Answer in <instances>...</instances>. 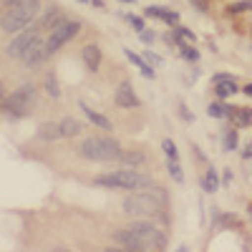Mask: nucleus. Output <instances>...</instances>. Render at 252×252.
I'll list each match as a JSON object with an SVG mask.
<instances>
[{"label": "nucleus", "mask_w": 252, "mask_h": 252, "mask_svg": "<svg viewBox=\"0 0 252 252\" xmlns=\"http://www.w3.org/2000/svg\"><path fill=\"white\" fill-rule=\"evenodd\" d=\"M164 207H166V192L161 187H146V192L129 194L121 202L124 215L129 217H152L164 212Z\"/></svg>", "instance_id": "nucleus-1"}, {"label": "nucleus", "mask_w": 252, "mask_h": 252, "mask_svg": "<svg viewBox=\"0 0 252 252\" xmlns=\"http://www.w3.org/2000/svg\"><path fill=\"white\" fill-rule=\"evenodd\" d=\"M96 187H103V189H124V192H139V189H146L152 187V177L144 174L134 166H126V169H116V172H106V174H98L94 179Z\"/></svg>", "instance_id": "nucleus-2"}, {"label": "nucleus", "mask_w": 252, "mask_h": 252, "mask_svg": "<svg viewBox=\"0 0 252 252\" xmlns=\"http://www.w3.org/2000/svg\"><path fill=\"white\" fill-rule=\"evenodd\" d=\"M40 13V0H18V3L8 5L5 15L0 18V31L3 33H18L35 23Z\"/></svg>", "instance_id": "nucleus-3"}, {"label": "nucleus", "mask_w": 252, "mask_h": 252, "mask_svg": "<svg viewBox=\"0 0 252 252\" xmlns=\"http://www.w3.org/2000/svg\"><path fill=\"white\" fill-rule=\"evenodd\" d=\"M121 144L114 136H89L78 146V157L89 161H114L121 157Z\"/></svg>", "instance_id": "nucleus-4"}, {"label": "nucleus", "mask_w": 252, "mask_h": 252, "mask_svg": "<svg viewBox=\"0 0 252 252\" xmlns=\"http://www.w3.org/2000/svg\"><path fill=\"white\" fill-rule=\"evenodd\" d=\"M33 106H35V86H33V83H23V86H18L3 101V111L8 116H13V119L26 116Z\"/></svg>", "instance_id": "nucleus-5"}, {"label": "nucleus", "mask_w": 252, "mask_h": 252, "mask_svg": "<svg viewBox=\"0 0 252 252\" xmlns=\"http://www.w3.org/2000/svg\"><path fill=\"white\" fill-rule=\"evenodd\" d=\"M40 33H43V31H40L35 23L28 26V28H23V31H18L15 38L5 46V56H10V58H23V56L38 43V40H40Z\"/></svg>", "instance_id": "nucleus-6"}, {"label": "nucleus", "mask_w": 252, "mask_h": 252, "mask_svg": "<svg viewBox=\"0 0 252 252\" xmlns=\"http://www.w3.org/2000/svg\"><path fill=\"white\" fill-rule=\"evenodd\" d=\"M78 31H81V23H78V20H68V18H63L61 23H56V26L51 28V33H48V38H46L48 51H51V53H56L58 48H63V46L68 43V40H73V38L78 35Z\"/></svg>", "instance_id": "nucleus-7"}, {"label": "nucleus", "mask_w": 252, "mask_h": 252, "mask_svg": "<svg viewBox=\"0 0 252 252\" xmlns=\"http://www.w3.org/2000/svg\"><path fill=\"white\" fill-rule=\"evenodd\" d=\"M129 229H134V232L139 235V240H141L144 250H161V247L166 245L164 232H161V229H159L157 224L146 222V220H136V222H131V224H129Z\"/></svg>", "instance_id": "nucleus-8"}, {"label": "nucleus", "mask_w": 252, "mask_h": 252, "mask_svg": "<svg viewBox=\"0 0 252 252\" xmlns=\"http://www.w3.org/2000/svg\"><path fill=\"white\" fill-rule=\"evenodd\" d=\"M114 101H116V106L119 109H136L139 106V96H136V91H134V86L129 81H121L119 83V89L114 91Z\"/></svg>", "instance_id": "nucleus-9"}, {"label": "nucleus", "mask_w": 252, "mask_h": 252, "mask_svg": "<svg viewBox=\"0 0 252 252\" xmlns=\"http://www.w3.org/2000/svg\"><path fill=\"white\" fill-rule=\"evenodd\" d=\"M48 56H51V51H48V46H46V40H38V43H35L23 58H20V61H23L28 68H35V66H40V63H46Z\"/></svg>", "instance_id": "nucleus-10"}, {"label": "nucleus", "mask_w": 252, "mask_h": 252, "mask_svg": "<svg viewBox=\"0 0 252 252\" xmlns=\"http://www.w3.org/2000/svg\"><path fill=\"white\" fill-rule=\"evenodd\" d=\"M81 58H83V66H86L91 73H98V68H101V48H98L96 43L83 46Z\"/></svg>", "instance_id": "nucleus-11"}, {"label": "nucleus", "mask_w": 252, "mask_h": 252, "mask_svg": "<svg viewBox=\"0 0 252 252\" xmlns=\"http://www.w3.org/2000/svg\"><path fill=\"white\" fill-rule=\"evenodd\" d=\"M144 15L146 18H159V20H164V23H169V26H177L179 23V13H174L169 8H161V5H149V8L144 10Z\"/></svg>", "instance_id": "nucleus-12"}, {"label": "nucleus", "mask_w": 252, "mask_h": 252, "mask_svg": "<svg viewBox=\"0 0 252 252\" xmlns=\"http://www.w3.org/2000/svg\"><path fill=\"white\" fill-rule=\"evenodd\" d=\"M81 111L86 114V119H89L94 126H98V129H103V131H111V129H114V126H111V119H106V116H103L101 111L91 109L89 103H83V101H81Z\"/></svg>", "instance_id": "nucleus-13"}, {"label": "nucleus", "mask_w": 252, "mask_h": 252, "mask_svg": "<svg viewBox=\"0 0 252 252\" xmlns=\"http://www.w3.org/2000/svg\"><path fill=\"white\" fill-rule=\"evenodd\" d=\"M61 20H63L61 8H58V5H51V8L43 13V18H38V20H35V26H38L40 31H48V28H53L56 23H61Z\"/></svg>", "instance_id": "nucleus-14"}, {"label": "nucleus", "mask_w": 252, "mask_h": 252, "mask_svg": "<svg viewBox=\"0 0 252 252\" xmlns=\"http://www.w3.org/2000/svg\"><path fill=\"white\" fill-rule=\"evenodd\" d=\"M124 56L129 58V61L134 63V66H136V68L141 71V76H144V78H154V76H157V73H154V68L149 66V63H146V61H144L141 56H136V53H134L131 48H124Z\"/></svg>", "instance_id": "nucleus-15"}, {"label": "nucleus", "mask_w": 252, "mask_h": 252, "mask_svg": "<svg viewBox=\"0 0 252 252\" xmlns=\"http://www.w3.org/2000/svg\"><path fill=\"white\" fill-rule=\"evenodd\" d=\"M58 126H61V134L66 136V139H73V136H81V134H83V124H81L78 119H73V116L63 119Z\"/></svg>", "instance_id": "nucleus-16"}, {"label": "nucleus", "mask_w": 252, "mask_h": 252, "mask_svg": "<svg viewBox=\"0 0 252 252\" xmlns=\"http://www.w3.org/2000/svg\"><path fill=\"white\" fill-rule=\"evenodd\" d=\"M215 94H217L220 98H229V96H235V94H237V83H235V78L229 76V78L215 81Z\"/></svg>", "instance_id": "nucleus-17"}, {"label": "nucleus", "mask_w": 252, "mask_h": 252, "mask_svg": "<svg viewBox=\"0 0 252 252\" xmlns=\"http://www.w3.org/2000/svg\"><path fill=\"white\" fill-rule=\"evenodd\" d=\"M38 136L43 139V141H56V139H61L63 134H61V126H58V124H40V126H38Z\"/></svg>", "instance_id": "nucleus-18"}, {"label": "nucleus", "mask_w": 252, "mask_h": 252, "mask_svg": "<svg viewBox=\"0 0 252 252\" xmlns=\"http://www.w3.org/2000/svg\"><path fill=\"white\" fill-rule=\"evenodd\" d=\"M177 43H182V46H194V40H197V35L189 31V28H182V26H177L174 28V35H172Z\"/></svg>", "instance_id": "nucleus-19"}, {"label": "nucleus", "mask_w": 252, "mask_h": 252, "mask_svg": "<svg viewBox=\"0 0 252 252\" xmlns=\"http://www.w3.org/2000/svg\"><path fill=\"white\" fill-rule=\"evenodd\" d=\"M229 119H235L237 126H250L252 124V109H229Z\"/></svg>", "instance_id": "nucleus-20"}, {"label": "nucleus", "mask_w": 252, "mask_h": 252, "mask_svg": "<svg viewBox=\"0 0 252 252\" xmlns=\"http://www.w3.org/2000/svg\"><path fill=\"white\" fill-rule=\"evenodd\" d=\"M166 172H169V177H172L177 184H182V182H184V172H182L179 159H166Z\"/></svg>", "instance_id": "nucleus-21"}, {"label": "nucleus", "mask_w": 252, "mask_h": 252, "mask_svg": "<svg viewBox=\"0 0 252 252\" xmlns=\"http://www.w3.org/2000/svg\"><path fill=\"white\" fill-rule=\"evenodd\" d=\"M217 187H220V182H217V172L215 169H209L204 177H202V189L207 194H212V192H217Z\"/></svg>", "instance_id": "nucleus-22"}, {"label": "nucleus", "mask_w": 252, "mask_h": 252, "mask_svg": "<svg viewBox=\"0 0 252 252\" xmlns=\"http://www.w3.org/2000/svg\"><path fill=\"white\" fill-rule=\"evenodd\" d=\"M119 159H121L126 166H134V169H136L139 164H144V159H146V157H144L141 152H121V157H119Z\"/></svg>", "instance_id": "nucleus-23"}, {"label": "nucleus", "mask_w": 252, "mask_h": 252, "mask_svg": "<svg viewBox=\"0 0 252 252\" xmlns=\"http://www.w3.org/2000/svg\"><path fill=\"white\" fill-rule=\"evenodd\" d=\"M207 114L212 119H229V109L222 106V103H209L207 106Z\"/></svg>", "instance_id": "nucleus-24"}, {"label": "nucleus", "mask_w": 252, "mask_h": 252, "mask_svg": "<svg viewBox=\"0 0 252 252\" xmlns=\"http://www.w3.org/2000/svg\"><path fill=\"white\" fill-rule=\"evenodd\" d=\"M46 91H48L53 98L61 96V86H58V76H56V73H48V76H46Z\"/></svg>", "instance_id": "nucleus-25"}, {"label": "nucleus", "mask_w": 252, "mask_h": 252, "mask_svg": "<svg viewBox=\"0 0 252 252\" xmlns=\"http://www.w3.org/2000/svg\"><path fill=\"white\" fill-rule=\"evenodd\" d=\"M161 149H164L166 159H179V152H177V144H174L172 139H164V141H161Z\"/></svg>", "instance_id": "nucleus-26"}, {"label": "nucleus", "mask_w": 252, "mask_h": 252, "mask_svg": "<svg viewBox=\"0 0 252 252\" xmlns=\"http://www.w3.org/2000/svg\"><path fill=\"white\" fill-rule=\"evenodd\" d=\"M224 149L227 152H235L237 149V131H232V129L224 131Z\"/></svg>", "instance_id": "nucleus-27"}, {"label": "nucleus", "mask_w": 252, "mask_h": 252, "mask_svg": "<svg viewBox=\"0 0 252 252\" xmlns=\"http://www.w3.org/2000/svg\"><path fill=\"white\" fill-rule=\"evenodd\" d=\"M229 13H245V10H252V0H242V3H232L227 8Z\"/></svg>", "instance_id": "nucleus-28"}, {"label": "nucleus", "mask_w": 252, "mask_h": 252, "mask_svg": "<svg viewBox=\"0 0 252 252\" xmlns=\"http://www.w3.org/2000/svg\"><path fill=\"white\" fill-rule=\"evenodd\" d=\"M182 56H184L187 61H192V63L199 61V51H197L194 46H182Z\"/></svg>", "instance_id": "nucleus-29"}, {"label": "nucleus", "mask_w": 252, "mask_h": 252, "mask_svg": "<svg viewBox=\"0 0 252 252\" xmlns=\"http://www.w3.org/2000/svg\"><path fill=\"white\" fill-rule=\"evenodd\" d=\"M139 38L144 40L146 46H149V43H154V33H149V31H146V28H144V31H139Z\"/></svg>", "instance_id": "nucleus-30"}, {"label": "nucleus", "mask_w": 252, "mask_h": 252, "mask_svg": "<svg viewBox=\"0 0 252 252\" xmlns=\"http://www.w3.org/2000/svg\"><path fill=\"white\" fill-rule=\"evenodd\" d=\"M129 23H131L136 31H144V20H141L139 15H129Z\"/></svg>", "instance_id": "nucleus-31"}, {"label": "nucleus", "mask_w": 252, "mask_h": 252, "mask_svg": "<svg viewBox=\"0 0 252 252\" xmlns=\"http://www.w3.org/2000/svg\"><path fill=\"white\" fill-rule=\"evenodd\" d=\"M192 5H197L199 8V13H207V0H189Z\"/></svg>", "instance_id": "nucleus-32"}, {"label": "nucleus", "mask_w": 252, "mask_h": 252, "mask_svg": "<svg viewBox=\"0 0 252 252\" xmlns=\"http://www.w3.org/2000/svg\"><path fill=\"white\" fill-rule=\"evenodd\" d=\"M144 58H149L152 63H161V58H159L157 53H152V51H144Z\"/></svg>", "instance_id": "nucleus-33"}, {"label": "nucleus", "mask_w": 252, "mask_h": 252, "mask_svg": "<svg viewBox=\"0 0 252 252\" xmlns=\"http://www.w3.org/2000/svg\"><path fill=\"white\" fill-rule=\"evenodd\" d=\"M242 157H245V159H252V141H250V144L245 146V152H242Z\"/></svg>", "instance_id": "nucleus-34"}, {"label": "nucleus", "mask_w": 252, "mask_h": 252, "mask_svg": "<svg viewBox=\"0 0 252 252\" xmlns=\"http://www.w3.org/2000/svg\"><path fill=\"white\" fill-rule=\"evenodd\" d=\"M242 94H245V96H250V98H252V83H247V86H245V89H242Z\"/></svg>", "instance_id": "nucleus-35"}, {"label": "nucleus", "mask_w": 252, "mask_h": 252, "mask_svg": "<svg viewBox=\"0 0 252 252\" xmlns=\"http://www.w3.org/2000/svg\"><path fill=\"white\" fill-rule=\"evenodd\" d=\"M3 94H5V91H3V83H0V103H3Z\"/></svg>", "instance_id": "nucleus-36"}, {"label": "nucleus", "mask_w": 252, "mask_h": 252, "mask_svg": "<svg viewBox=\"0 0 252 252\" xmlns=\"http://www.w3.org/2000/svg\"><path fill=\"white\" fill-rule=\"evenodd\" d=\"M3 3H5V5H13V3H18V0H3Z\"/></svg>", "instance_id": "nucleus-37"}]
</instances>
